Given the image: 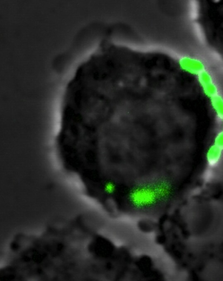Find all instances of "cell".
Wrapping results in <instances>:
<instances>
[{
  "label": "cell",
  "instance_id": "cell-1",
  "mask_svg": "<svg viewBox=\"0 0 223 281\" xmlns=\"http://www.w3.org/2000/svg\"><path fill=\"white\" fill-rule=\"evenodd\" d=\"M198 79L206 95L210 98L218 94V89L210 74L206 71L198 75Z\"/></svg>",
  "mask_w": 223,
  "mask_h": 281
},
{
  "label": "cell",
  "instance_id": "cell-2",
  "mask_svg": "<svg viewBox=\"0 0 223 281\" xmlns=\"http://www.w3.org/2000/svg\"><path fill=\"white\" fill-rule=\"evenodd\" d=\"M182 67L186 71L194 75L198 76L205 71L203 63L197 59L192 58H185L181 61Z\"/></svg>",
  "mask_w": 223,
  "mask_h": 281
},
{
  "label": "cell",
  "instance_id": "cell-3",
  "mask_svg": "<svg viewBox=\"0 0 223 281\" xmlns=\"http://www.w3.org/2000/svg\"><path fill=\"white\" fill-rule=\"evenodd\" d=\"M211 104L217 115L223 119V98L218 94L211 98Z\"/></svg>",
  "mask_w": 223,
  "mask_h": 281
},
{
  "label": "cell",
  "instance_id": "cell-4",
  "mask_svg": "<svg viewBox=\"0 0 223 281\" xmlns=\"http://www.w3.org/2000/svg\"><path fill=\"white\" fill-rule=\"evenodd\" d=\"M217 144L220 147H223V134H221L218 137L217 140Z\"/></svg>",
  "mask_w": 223,
  "mask_h": 281
}]
</instances>
